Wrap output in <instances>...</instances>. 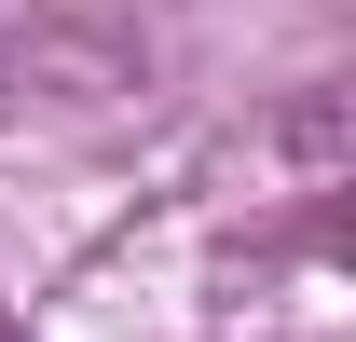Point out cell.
I'll return each instance as SVG.
<instances>
[{
  "instance_id": "obj_1",
  "label": "cell",
  "mask_w": 356,
  "mask_h": 342,
  "mask_svg": "<svg viewBox=\"0 0 356 342\" xmlns=\"http://www.w3.org/2000/svg\"><path fill=\"white\" fill-rule=\"evenodd\" d=\"M0 342H28V329H14V315H0Z\"/></svg>"
}]
</instances>
